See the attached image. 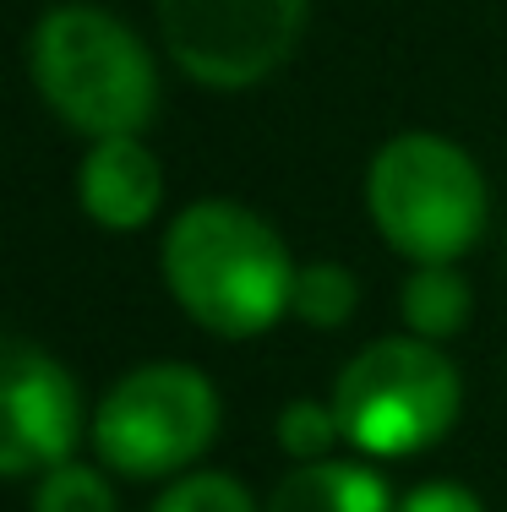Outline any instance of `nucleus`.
<instances>
[{
  "instance_id": "obj_6",
  "label": "nucleus",
  "mask_w": 507,
  "mask_h": 512,
  "mask_svg": "<svg viewBox=\"0 0 507 512\" xmlns=\"http://www.w3.org/2000/svg\"><path fill=\"white\" fill-rule=\"evenodd\" d=\"M159 28L191 82L240 93L289 60L306 0H159Z\"/></svg>"
},
{
  "instance_id": "obj_3",
  "label": "nucleus",
  "mask_w": 507,
  "mask_h": 512,
  "mask_svg": "<svg viewBox=\"0 0 507 512\" xmlns=\"http://www.w3.org/2000/svg\"><path fill=\"white\" fill-rule=\"evenodd\" d=\"M366 207L382 240L409 262H453L486 235V180L458 142L404 131L366 175Z\"/></svg>"
},
{
  "instance_id": "obj_10",
  "label": "nucleus",
  "mask_w": 507,
  "mask_h": 512,
  "mask_svg": "<svg viewBox=\"0 0 507 512\" xmlns=\"http://www.w3.org/2000/svg\"><path fill=\"white\" fill-rule=\"evenodd\" d=\"M398 311H404L409 333L437 344V338H453L458 327L469 322V284L453 262H420L415 273L404 278V295H398Z\"/></svg>"
},
{
  "instance_id": "obj_5",
  "label": "nucleus",
  "mask_w": 507,
  "mask_h": 512,
  "mask_svg": "<svg viewBox=\"0 0 507 512\" xmlns=\"http://www.w3.org/2000/svg\"><path fill=\"white\" fill-rule=\"evenodd\" d=\"M219 436V393L191 365H142L120 376L93 420V447L126 480H164Z\"/></svg>"
},
{
  "instance_id": "obj_1",
  "label": "nucleus",
  "mask_w": 507,
  "mask_h": 512,
  "mask_svg": "<svg viewBox=\"0 0 507 512\" xmlns=\"http://www.w3.org/2000/svg\"><path fill=\"white\" fill-rule=\"evenodd\" d=\"M169 295L219 338H257L289 311L295 262L279 229L240 202H191L164 235Z\"/></svg>"
},
{
  "instance_id": "obj_4",
  "label": "nucleus",
  "mask_w": 507,
  "mask_h": 512,
  "mask_svg": "<svg viewBox=\"0 0 507 512\" xmlns=\"http://www.w3.org/2000/svg\"><path fill=\"white\" fill-rule=\"evenodd\" d=\"M333 414L349 447L377 458L426 453L458 420V371L426 338H382L344 365Z\"/></svg>"
},
{
  "instance_id": "obj_8",
  "label": "nucleus",
  "mask_w": 507,
  "mask_h": 512,
  "mask_svg": "<svg viewBox=\"0 0 507 512\" xmlns=\"http://www.w3.org/2000/svg\"><path fill=\"white\" fill-rule=\"evenodd\" d=\"M164 175L137 137H104L82 158V207L104 229H142L159 213Z\"/></svg>"
},
{
  "instance_id": "obj_9",
  "label": "nucleus",
  "mask_w": 507,
  "mask_h": 512,
  "mask_svg": "<svg viewBox=\"0 0 507 512\" xmlns=\"http://www.w3.org/2000/svg\"><path fill=\"white\" fill-rule=\"evenodd\" d=\"M268 512H398L382 474L360 463H300L268 496Z\"/></svg>"
},
{
  "instance_id": "obj_2",
  "label": "nucleus",
  "mask_w": 507,
  "mask_h": 512,
  "mask_svg": "<svg viewBox=\"0 0 507 512\" xmlns=\"http://www.w3.org/2000/svg\"><path fill=\"white\" fill-rule=\"evenodd\" d=\"M28 66L44 104L93 142L137 137L159 109L153 55L126 22L99 6H55L33 28Z\"/></svg>"
},
{
  "instance_id": "obj_15",
  "label": "nucleus",
  "mask_w": 507,
  "mask_h": 512,
  "mask_svg": "<svg viewBox=\"0 0 507 512\" xmlns=\"http://www.w3.org/2000/svg\"><path fill=\"white\" fill-rule=\"evenodd\" d=\"M398 512H486V507L464 485H420V491H409L398 502Z\"/></svg>"
},
{
  "instance_id": "obj_11",
  "label": "nucleus",
  "mask_w": 507,
  "mask_h": 512,
  "mask_svg": "<svg viewBox=\"0 0 507 512\" xmlns=\"http://www.w3.org/2000/svg\"><path fill=\"white\" fill-rule=\"evenodd\" d=\"M355 278H349V267L338 262H311L295 273V295H289V311L300 316V322L311 327H338L355 316Z\"/></svg>"
},
{
  "instance_id": "obj_12",
  "label": "nucleus",
  "mask_w": 507,
  "mask_h": 512,
  "mask_svg": "<svg viewBox=\"0 0 507 512\" xmlns=\"http://www.w3.org/2000/svg\"><path fill=\"white\" fill-rule=\"evenodd\" d=\"M33 512H115V491L104 485L99 469L66 458L44 474L39 496H33Z\"/></svg>"
},
{
  "instance_id": "obj_13",
  "label": "nucleus",
  "mask_w": 507,
  "mask_h": 512,
  "mask_svg": "<svg viewBox=\"0 0 507 512\" xmlns=\"http://www.w3.org/2000/svg\"><path fill=\"white\" fill-rule=\"evenodd\" d=\"M153 512H257L251 491L229 474H186L159 496Z\"/></svg>"
},
{
  "instance_id": "obj_7",
  "label": "nucleus",
  "mask_w": 507,
  "mask_h": 512,
  "mask_svg": "<svg viewBox=\"0 0 507 512\" xmlns=\"http://www.w3.org/2000/svg\"><path fill=\"white\" fill-rule=\"evenodd\" d=\"M82 393L55 355L0 333V480L50 474L77 447Z\"/></svg>"
},
{
  "instance_id": "obj_14",
  "label": "nucleus",
  "mask_w": 507,
  "mask_h": 512,
  "mask_svg": "<svg viewBox=\"0 0 507 512\" xmlns=\"http://www.w3.org/2000/svg\"><path fill=\"white\" fill-rule=\"evenodd\" d=\"M338 414L333 409H322V404H311V398H295L284 414H279V447L289 458H300V463H317V458H328V447L338 442Z\"/></svg>"
}]
</instances>
